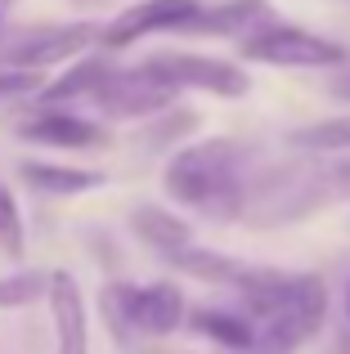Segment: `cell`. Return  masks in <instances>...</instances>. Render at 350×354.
<instances>
[{
  "instance_id": "cell-10",
  "label": "cell",
  "mask_w": 350,
  "mask_h": 354,
  "mask_svg": "<svg viewBox=\"0 0 350 354\" xmlns=\"http://www.w3.org/2000/svg\"><path fill=\"white\" fill-rule=\"evenodd\" d=\"M184 319H189V305H184V292L175 283H144L140 287V296H135V337L162 341Z\"/></svg>"
},
{
  "instance_id": "cell-19",
  "label": "cell",
  "mask_w": 350,
  "mask_h": 354,
  "mask_svg": "<svg viewBox=\"0 0 350 354\" xmlns=\"http://www.w3.org/2000/svg\"><path fill=\"white\" fill-rule=\"evenodd\" d=\"M36 301H50V274L41 269H18L0 278V310H27Z\"/></svg>"
},
{
  "instance_id": "cell-4",
  "label": "cell",
  "mask_w": 350,
  "mask_h": 354,
  "mask_svg": "<svg viewBox=\"0 0 350 354\" xmlns=\"http://www.w3.org/2000/svg\"><path fill=\"white\" fill-rule=\"evenodd\" d=\"M144 72H153L158 81H167L175 90H202V95L216 99H243L252 90V77H247L238 63L216 59V54H193V50H158L140 63Z\"/></svg>"
},
{
  "instance_id": "cell-13",
  "label": "cell",
  "mask_w": 350,
  "mask_h": 354,
  "mask_svg": "<svg viewBox=\"0 0 350 354\" xmlns=\"http://www.w3.org/2000/svg\"><path fill=\"white\" fill-rule=\"evenodd\" d=\"M131 229H135V238H140L144 247L162 251V256H175V251L193 247V225L184 216H175L171 207H153V202L135 207L131 211Z\"/></svg>"
},
{
  "instance_id": "cell-21",
  "label": "cell",
  "mask_w": 350,
  "mask_h": 354,
  "mask_svg": "<svg viewBox=\"0 0 350 354\" xmlns=\"http://www.w3.org/2000/svg\"><path fill=\"white\" fill-rule=\"evenodd\" d=\"M193 130H198V117L193 113H175L171 108V113H162L149 130H144V148H167V144H180V139L189 144Z\"/></svg>"
},
{
  "instance_id": "cell-14",
  "label": "cell",
  "mask_w": 350,
  "mask_h": 354,
  "mask_svg": "<svg viewBox=\"0 0 350 354\" xmlns=\"http://www.w3.org/2000/svg\"><path fill=\"white\" fill-rule=\"evenodd\" d=\"M113 72L117 68L104 59V54H86V59L68 63V72H63V77H54L50 86H41V104L54 108V104H68V99H95Z\"/></svg>"
},
{
  "instance_id": "cell-2",
  "label": "cell",
  "mask_w": 350,
  "mask_h": 354,
  "mask_svg": "<svg viewBox=\"0 0 350 354\" xmlns=\"http://www.w3.org/2000/svg\"><path fill=\"white\" fill-rule=\"evenodd\" d=\"M328 319V287L319 274H301L292 296L256 323V350L252 354H292L301 350Z\"/></svg>"
},
{
  "instance_id": "cell-16",
  "label": "cell",
  "mask_w": 350,
  "mask_h": 354,
  "mask_svg": "<svg viewBox=\"0 0 350 354\" xmlns=\"http://www.w3.org/2000/svg\"><path fill=\"white\" fill-rule=\"evenodd\" d=\"M175 269H184L189 278H202V283H220V287H234L238 278H243V260L225 256V251H207V247H184L175 251V256H167Z\"/></svg>"
},
{
  "instance_id": "cell-15",
  "label": "cell",
  "mask_w": 350,
  "mask_h": 354,
  "mask_svg": "<svg viewBox=\"0 0 350 354\" xmlns=\"http://www.w3.org/2000/svg\"><path fill=\"white\" fill-rule=\"evenodd\" d=\"M27 184L45 198H81V193H95L104 184L99 171H81V166H59V162H23L18 166Z\"/></svg>"
},
{
  "instance_id": "cell-6",
  "label": "cell",
  "mask_w": 350,
  "mask_h": 354,
  "mask_svg": "<svg viewBox=\"0 0 350 354\" xmlns=\"http://www.w3.org/2000/svg\"><path fill=\"white\" fill-rule=\"evenodd\" d=\"M175 95L180 90L167 86V81H158L153 72L144 68H117L113 77L104 81V90L95 95L99 113L108 121H140V117H162L171 113Z\"/></svg>"
},
{
  "instance_id": "cell-5",
  "label": "cell",
  "mask_w": 350,
  "mask_h": 354,
  "mask_svg": "<svg viewBox=\"0 0 350 354\" xmlns=\"http://www.w3.org/2000/svg\"><path fill=\"white\" fill-rule=\"evenodd\" d=\"M90 41H99L95 23L32 27V32H18V36H9V41H0V68H18V72H36V77H41V68L86 59Z\"/></svg>"
},
{
  "instance_id": "cell-18",
  "label": "cell",
  "mask_w": 350,
  "mask_h": 354,
  "mask_svg": "<svg viewBox=\"0 0 350 354\" xmlns=\"http://www.w3.org/2000/svg\"><path fill=\"white\" fill-rule=\"evenodd\" d=\"M135 296H140V283H108L99 292V314L117 341L135 337Z\"/></svg>"
},
{
  "instance_id": "cell-23",
  "label": "cell",
  "mask_w": 350,
  "mask_h": 354,
  "mask_svg": "<svg viewBox=\"0 0 350 354\" xmlns=\"http://www.w3.org/2000/svg\"><path fill=\"white\" fill-rule=\"evenodd\" d=\"M328 90H333L337 99H350V72H337V77H333V86H328Z\"/></svg>"
},
{
  "instance_id": "cell-24",
  "label": "cell",
  "mask_w": 350,
  "mask_h": 354,
  "mask_svg": "<svg viewBox=\"0 0 350 354\" xmlns=\"http://www.w3.org/2000/svg\"><path fill=\"white\" fill-rule=\"evenodd\" d=\"M346 319H350V287H346Z\"/></svg>"
},
{
  "instance_id": "cell-3",
  "label": "cell",
  "mask_w": 350,
  "mask_h": 354,
  "mask_svg": "<svg viewBox=\"0 0 350 354\" xmlns=\"http://www.w3.org/2000/svg\"><path fill=\"white\" fill-rule=\"evenodd\" d=\"M243 59L252 63H270V68H342L346 63V45H337L333 36L306 32L297 23H265L261 32H252L243 41Z\"/></svg>"
},
{
  "instance_id": "cell-1",
  "label": "cell",
  "mask_w": 350,
  "mask_h": 354,
  "mask_svg": "<svg viewBox=\"0 0 350 354\" xmlns=\"http://www.w3.org/2000/svg\"><path fill=\"white\" fill-rule=\"evenodd\" d=\"M247 153L234 139H202L184 144L167 162L162 184L167 198L184 211H198L207 220H238L247 211V180H243Z\"/></svg>"
},
{
  "instance_id": "cell-11",
  "label": "cell",
  "mask_w": 350,
  "mask_h": 354,
  "mask_svg": "<svg viewBox=\"0 0 350 354\" xmlns=\"http://www.w3.org/2000/svg\"><path fill=\"white\" fill-rule=\"evenodd\" d=\"M265 23H274L270 0H220V5H202L198 23L189 32L198 36H238L247 41L252 32H261Z\"/></svg>"
},
{
  "instance_id": "cell-8",
  "label": "cell",
  "mask_w": 350,
  "mask_h": 354,
  "mask_svg": "<svg viewBox=\"0 0 350 354\" xmlns=\"http://www.w3.org/2000/svg\"><path fill=\"white\" fill-rule=\"evenodd\" d=\"M18 135L27 144H45V148H63V153H95L108 144V130L90 117H72V113H41L18 121Z\"/></svg>"
},
{
  "instance_id": "cell-22",
  "label": "cell",
  "mask_w": 350,
  "mask_h": 354,
  "mask_svg": "<svg viewBox=\"0 0 350 354\" xmlns=\"http://www.w3.org/2000/svg\"><path fill=\"white\" fill-rule=\"evenodd\" d=\"M41 95V77L36 72H18V68H0V99H14V95Z\"/></svg>"
},
{
  "instance_id": "cell-17",
  "label": "cell",
  "mask_w": 350,
  "mask_h": 354,
  "mask_svg": "<svg viewBox=\"0 0 350 354\" xmlns=\"http://www.w3.org/2000/svg\"><path fill=\"white\" fill-rule=\"evenodd\" d=\"M288 144L301 148V153H350V113L310 121V126H297L288 135Z\"/></svg>"
},
{
  "instance_id": "cell-12",
  "label": "cell",
  "mask_w": 350,
  "mask_h": 354,
  "mask_svg": "<svg viewBox=\"0 0 350 354\" xmlns=\"http://www.w3.org/2000/svg\"><path fill=\"white\" fill-rule=\"evenodd\" d=\"M189 328L198 332V337L225 346V350H238V354H252V350H256V323L247 319L243 310H225V305H198V310H189Z\"/></svg>"
},
{
  "instance_id": "cell-9",
  "label": "cell",
  "mask_w": 350,
  "mask_h": 354,
  "mask_svg": "<svg viewBox=\"0 0 350 354\" xmlns=\"http://www.w3.org/2000/svg\"><path fill=\"white\" fill-rule=\"evenodd\" d=\"M50 314H54V341L59 354H90V319H86V296L68 269L50 274Z\"/></svg>"
},
{
  "instance_id": "cell-20",
  "label": "cell",
  "mask_w": 350,
  "mask_h": 354,
  "mask_svg": "<svg viewBox=\"0 0 350 354\" xmlns=\"http://www.w3.org/2000/svg\"><path fill=\"white\" fill-rule=\"evenodd\" d=\"M0 251L5 256H23L27 251V229H23V211H18V198L0 184Z\"/></svg>"
},
{
  "instance_id": "cell-7",
  "label": "cell",
  "mask_w": 350,
  "mask_h": 354,
  "mask_svg": "<svg viewBox=\"0 0 350 354\" xmlns=\"http://www.w3.org/2000/svg\"><path fill=\"white\" fill-rule=\"evenodd\" d=\"M202 14V0H135L131 9L99 27V45L104 50H126L140 36L153 32H189Z\"/></svg>"
}]
</instances>
